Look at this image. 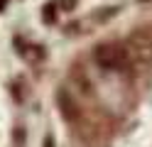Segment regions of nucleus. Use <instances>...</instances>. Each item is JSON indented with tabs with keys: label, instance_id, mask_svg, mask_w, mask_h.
I'll return each mask as SVG.
<instances>
[{
	"label": "nucleus",
	"instance_id": "nucleus-1",
	"mask_svg": "<svg viewBox=\"0 0 152 147\" xmlns=\"http://www.w3.org/2000/svg\"><path fill=\"white\" fill-rule=\"evenodd\" d=\"M93 61L106 71H123L128 64V52L118 44H98L93 52Z\"/></svg>",
	"mask_w": 152,
	"mask_h": 147
},
{
	"label": "nucleus",
	"instance_id": "nucleus-3",
	"mask_svg": "<svg viewBox=\"0 0 152 147\" xmlns=\"http://www.w3.org/2000/svg\"><path fill=\"white\" fill-rule=\"evenodd\" d=\"M54 10H56V5H44V12H42V17H44V22H54Z\"/></svg>",
	"mask_w": 152,
	"mask_h": 147
},
{
	"label": "nucleus",
	"instance_id": "nucleus-2",
	"mask_svg": "<svg viewBox=\"0 0 152 147\" xmlns=\"http://www.w3.org/2000/svg\"><path fill=\"white\" fill-rule=\"evenodd\" d=\"M56 98H59V105H61V113H64L66 120H71V118L79 115V110H76V103L69 98V93H66V91H59V96H56Z\"/></svg>",
	"mask_w": 152,
	"mask_h": 147
},
{
	"label": "nucleus",
	"instance_id": "nucleus-4",
	"mask_svg": "<svg viewBox=\"0 0 152 147\" xmlns=\"http://www.w3.org/2000/svg\"><path fill=\"white\" fill-rule=\"evenodd\" d=\"M44 147H54V140H52V137H47V140H44Z\"/></svg>",
	"mask_w": 152,
	"mask_h": 147
}]
</instances>
